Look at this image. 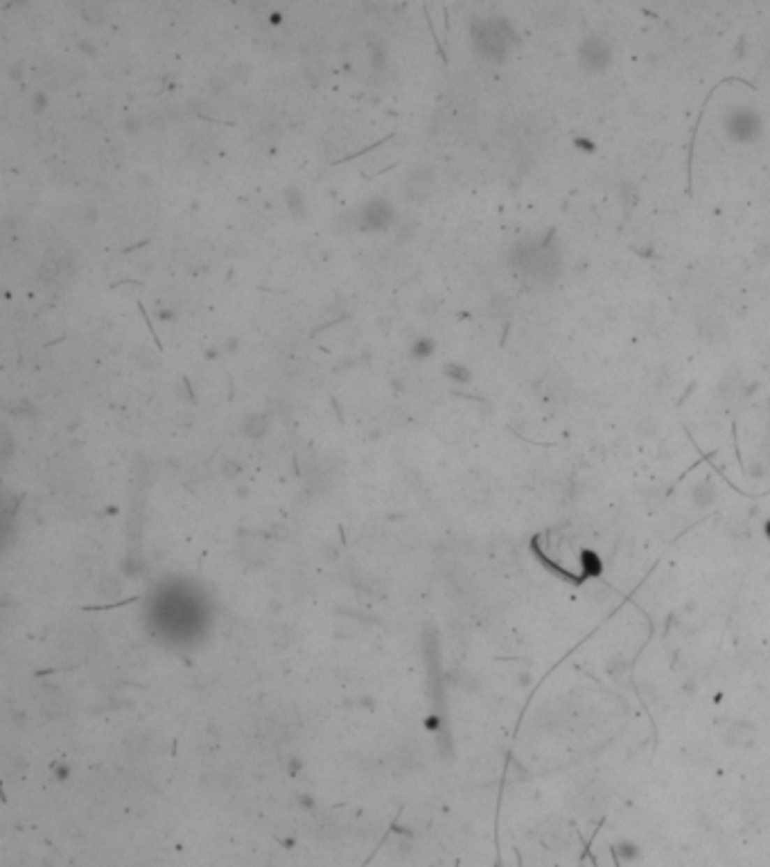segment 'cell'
Returning <instances> with one entry per match:
<instances>
[{"label":"cell","instance_id":"cell-1","mask_svg":"<svg viewBox=\"0 0 770 867\" xmlns=\"http://www.w3.org/2000/svg\"><path fill=\"white\" fill-rule=\"evenodd\" d=\"M393 222V208L384 199H373L360 211V228L364 231H387Z\"/></svg>","mask_w":770,"mask_h":867},{"label":"cell","instance_id":"cell-2","mask_svg":"<svg viewBox=\"0 0 770 867\" xmlns=\"http://www.w3.org/2000/svg\"><path fill=\"white\" fill-rule=\"evenodd\" d=\"M757 129H759V120L755 118V113H750V111H734L727 120L730 136H734L739 140L755 138Z\"/></svg>","mask_w":770,"mask_h":867},{"label":"cell","instance_id":"cell-3","mask_svg":"<svg viewBox=\"0 0 770 867\" xmlns=\"http://www.w3.org/2000/svg\"><path fill=\"white\" fill-rule=\"evenodd\" d=\"M581 59H583V63L587 66V68H603V66H608V59H610V47L605 45L603 41H587L585 43V47H583V52H581Z\"/></svg>","mask_w":770,"mask_h":867},{"label":"cell","instance_id":"cell-4","mask_svg":"<svg viewBox=\"0 0 770 867\" xmlns=\"http://www.w3.org/2000/svg\"><path fill=\"white\" fill-rule=\"evenodd\" d=\"M285 204H287V208H290V213L296 217V219H303V215H305V211H307V206H305V199H303V193L298 188H287L285 190Z\"/></svg>","mask_w":770,"mask_h":867},{"label":"cell","instance_id":"cell-5","mask_svg":"<svg viewBox=\"0 0 770 867\" xmlns=\"http://www.w3.org/2000/svg\"><path fill=\"white\" fill-rule=\"evenodd\" d=\"M136 361L140 366H145V368H156L158 366V357L154 355V352L147 348V346H142L138 352H136Z\"/></svg>","mask_w":770,"mask_h":867},{"label":"cell","instance_id":"cell-6","mask_svg":"<svg viewBox=\"0 0 770 867\" xmlns=\"http://www.w3.org/2000/svg\"><path fill=\"white\" fill-rule=\"evenodd\" d=\"M413 357H418V359H425L427 355H431V352H434V341L431 339H418L416 344H413Z\"/></svg>","mask_w":770,"mask_h":867},{"label":"cell","instance_id":"cell-7","mask_svg":"<svg viewBox=\"0 0 770 867\" xmlns=\"http://www.w3.org/2000/svg\"><path fill=\"white\" fill-rule=\"evenodd\" d=\"M447 373H450V375H454V377L459 379V382H466V379L470 377L468 370H466V368H461V366H447Z\"/></svg>","mask_w":770,"mask_h":867}]
</instances>
